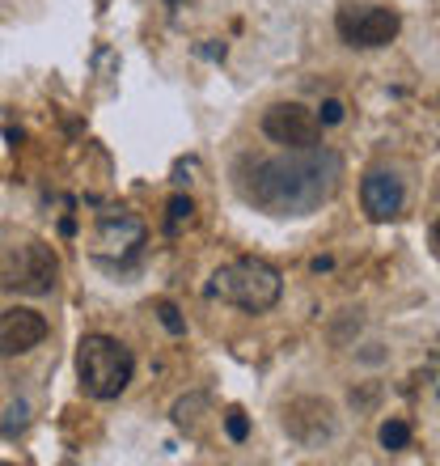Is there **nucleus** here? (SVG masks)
<instances>
[{
    "mask_svg": "<svg viewBox=\"0 0 440 466\" xmlns=\"http://www.w3.org/2000/svg\"><path fill=\"white\" fill-rule=\"evenodd\" d=\"M339 25V38L347 47H360V51H377V47H390L398 30H403V17L385 5H347V9L335 17Z\"/></svg>",
    "mask_w": 440,
    "mask_h": 466,
    "instance_id": "39448f33",
    "label": "nucleus"
},
{
    "mask_svg": "<svg viewBox=\"0 0 440 466\" xmlns=\"http://www.w3.org/2000/svg\"><path fill=\"white\" fill-rule=\"evenodd\" d=\"M140 246H145V225L135 217L119 212V217H102L98 221V258H110V255L132 258Z\"/></svg>",
    "mask_w": 440,
    "mask_h": 466,
    "instance_id": "9d476101",
    "label": "nucleus"
},
{
    "mask_svg": "<svg viewBox=\"0 0 440 466\" xmlns=\"http://www.w3.org/2000/svg\"><path fill=\"white\" fill-rule=\"evenodd\" d=\"M135 378V356L132 348L115 339V335H85L76 344V381L89 399L98 403H110L119 399Z\"/></svg>",
    "mask_w": 440,
    "mask_h": 466,
    "instance_id": "7ed1b4c3",
    "label": "nucleus"
},
{
    "mask_svg": "<svg viewBox=\"0 0 440 466\" xmlns=\"http://www.w3.org/2000/svg\"><path fill=\"white\" fill-rule=\"evenodd\" d=\"M191 217H195V204H191V196H174L170 208H165V233H178L183 225H191Z\"/></svg>",
    "mask_w": 440,
    "mask_h": 466,
    "instance_id": "f8f14e48",
    "label": "nucleus"
},
{
    "mask_svg": "<svg viewBox=\"0 0 440 466\" xmlns=\"http://www.w3.org/2000/svg\"><path fill=\"white\" fill-rule=\"evenodd\" d=\"M60 280V258L47 242H22L17 250L5 255L0 268V289L5 293H25V297H47Z\"/></svg>",
    "mask_w": 440,
    "mask_h": 466,
    "instance_id": "20e7f679",
    "label": "nucleus"
},
{
    "mask_svg": "<svg viewBox=\"0 0 440 466\" xmlns=\"http://www.w3.org/2000/svg\"><path fill=\"white\" fill-rule=\"evenodd\" d=\"M360 204H365L368 221H394V217H403V208H406L403 174L390 170V166H373L360 178Z\"/></svg>",
    "mask_w": 440,
    "mask_h": 466,
    "instance_id": "0eeeda50",
    "label": "nucleus"
},
{
    "mask_svg": "<svg viewBox=\"0 0 440 466\" xmlns=\"http://www.w3.org/2000/svg\"><path fill=\"white\" fill-rule=\"evenodd\" d=\"M9 424H5V432H17V429H22V424H25V416H30V407H25V403H13L9 407Z\"/></svg>",
    "mask_w": 440,
    "mask_h": 466,
    "instance_id": "dca6fc26",
    "label": "nucleus"
},
{
    "mask_svg": "<svg viewBox=\"0 0 440 466\" xmlns=\"http://www.w3.org/2000/svg\"><path fill=\"white\" fill-rule=\"evenodd\" d=\"M343 178V161L330 148H284L280 157H245L237 166V191L267 217L318 212Z\"/></svg>",
    "mask_w": 440,
    "mask_h": 466,
    "instance_id": "f257e3e1",
    "label": "nucleus"
},
{
    "mask_svg": "<svg viewBox=\"0 0 440 466\" xmlns=\"http://www.w3.org/2000/svg\"><path fill=\"white\" fill-rule=\"evenodd\" d=\"M225 432H229V441H237V445H242L245 437H250V420H245L242 411L233 407V411H225Z\"/></svg>",
    "mask_w": 440,
    "mask_h": 466,
    "instance_id": "ddd939ff",
    "label": "nucleus"
},
{
    "mask_svg": "<svg viewBox=\"0 0 440 466\" xmlns=\"http://www.w3.org/2000/svg\"><path fill=\"white\" fill-rule=\"evenodd\" d=\"M406 445H411V424L398 416H390L381 424V450H390V454H403Z\"/></svg>",
    "mask_w": 440,
    "mask_h": 466,
    "instance_id": "9b49d317",
    "label": "nucleus"
},
{
    "mask_svg": "<svg viewBox=\"0 0 440 466\" xmlns=\"http://www.w3.org/2000/svg\"><path fill=\"white\" fill-rule=\"evenodd\" d=\"M47 339V319L30 306H13L0 314V356H25Z\"/></svg>",
    "mask_w": 440,
    "mask_h": 466,
    "instance_id": "1a4fd4ad",
    "label": "nucleus"
},
{
    "mask_svg": "<svg viewBox=\"0 0 440 466\" xmlns=\"http://www.w3.org/2000/svg\"><path fill=\"white\" fill-rule=\"evenodd\" d=\"M258 127H263V136H267L271 145H280V148H318L322 145L318 115L309 111V106H301V102H275V106H267Z\"/></svg>",
    "mask_w": 440,
    "mask_h": 466,
    "instance_id": "423d86ee",
    "label": "nucleus"
},
{
    "mask_svg": "<svg viewBox=\"0 0 440 466\" xmlns=\"http://www.w3.org/2000/svg\"><path fill=\"white\" fill-rule=\"evenodd\" d=\"M204 293L212 301L245 309V314H267L284 297V276H280V268H271L267 258H233V263L212 271Z\"/></svg>",
    "mask_w": 440,
    "mask_h": 466,
    "instance_id": "f03ea898",
    "label": "nucleus"
},
{
    "mask_svg": "<svg viewBox=\"0 0 440 466\" xmlns=\"http://www.w3.org/2000/svg\"><path fill=\"white\" fill-rule=\"evenodd\" d=\"M432 246L440 250V217H436V225H432Z\"/></svg>",
    "mask_w": 440,
    "mask_h": 466,
    "instance_id": "f3484780",
    "label": "nucleus"
},
{
    "mask_svg": "<svg viewBox=\"0 0 440 466\" xmlns=\"http://www.w3.org/2000/svg\"><path fill=\"white\" fill-rule=\"evenodd\" d=\"M343 119H347V106H343L339 98H326L318 106V123H322V127H339Z\"/></svg>",
    "mask_w": 440,
    "mask_h": 466,
    "instance_id": "4468645a",
    "label": "nucleus"
},
{
    "mask_svg": "<svg viewBox=\"0 0 440 466\" xmlns=\"http://www.w3.org/2000/svg\"><path fill=\"white\" fill-rule=\"evenodd\" d=\"M157 319H161V327H165L170 335H183L186 331V322L178 319V309H174L170 301H161V306H157Z\"/></svg>",
    "mask_w": 440,
    "mask_h": 466,
    "instance_id": "2eb2a0df",
    "label": "nucleus"
},
{
    "mask_svg": "<svg viewBox=\"0 0 440 466\" xmlns=\"http://www.w3.org/2000/svg\"><path fill=\"white\" fill-rule=\"evenodd\" d=\"M284 429L293 432L296 441L318 445L335 437L339 420H335V407L326 399H293V403L284 407Z\"/></svg>",
    "mask_w": 440,
    "mask_h": 466,
    "instance_id": "6e6552de",
    "label": "nucleus"
}]
</instances>
